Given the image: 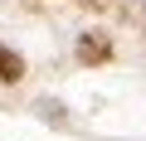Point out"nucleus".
<instances>
[{"instance_id": "nucleus-1", "label": "nucleus", "mask_w": 146, "mask_h": 141, "mask_svg": "<svg viewBox=\"0 0 146 141\" xmlns=\"http://www.w3.org/2000/svg\"><path fill=\"white\" fill-rule=\"evenodd\" d=\"M78 58H83V63H102V58H112L107 34H83V39H78Z\"/></svg>"}, {"instance_id": "nucleus-2", "label": "nucleus", "mask_w": 146, "mask_h": 141, "mask_svg": "<svg viewBox=\"0 0 146 141\" xmlns=\"http://www.w3.org/2000/svg\"><path fill=\"white\" fill-rule=\"evenodd\" d=\"M20 78H25V58L0 44V83H20Z\"/></svg>"}, {"instance_id": "nucleus-3", "label": "nucleus", "mask_w": 146, "mask_h": 141, "mask_svg": "<svg viewBox=\"0 0 146 141\" xmlns=\"http://www.w3.org/2000/svg\"><path fill=\"white\" fill-rule=\"evenodd\" d=\"M39 112H44V117H49V122H63V107H58V102H49V97H44V102H39Z\"/></svg>"}]
</instances>
